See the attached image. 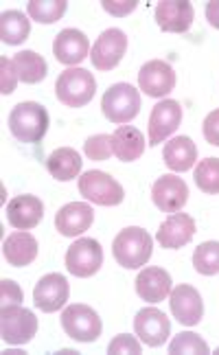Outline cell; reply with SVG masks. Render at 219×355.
Returning a JSON list of instances; mask_svg holds the SVG:
<instances>
[{
    "mask_svg": "<svg viewBox=\"0 0 219 355\" xmlns=\"http://www.w3.org/2000/svg\"><path fill=\"white\" fill-rule=\"evenodd\" d=\"M152 252H154V239L141 226L123 228L112 241L114 261L125 270L143 268L152 259Z\"/></svg>",
    "mask_w": 219,
    "mask_h": 355,
    "instance_id": "6da1fadb",
    "label": "cell"
},
{
    "mask_svg": "<svg viewBox=\"0 0 219 355\" xmlns=\"http://www.w3.org/2000/svg\"><path fill=\"white\" fill-rule=\"evenodd\" d=\"M9 130L20 143H40L49 132V112L37 101H22L9 112Z\"/></svg>",
    "mask_w": 219,
    "mask_h": 355,
    "instance_id": "7a4b0ae2",
    "label": "cell"
},
{
    "mask_svg": "<svg viewBox=\"0 0 219 355\" xmlns=\"http://www.w3.org/2000/svg\"><path fill=\"white\" fill-rule=\"evenodd\" d=\"M97 92V79L86 68H68L55 81V94L66 107H84Z\"/></svg>",
    "mask_w": 219,
    "mask_h": 355,
    "instance_id": "3957f363",
    "label": "cell"
},
{
    "mask_svg": "<svg viewBox=\"0 0 219 355\" xmlns=\"http://www.w3.org/2000/svg\"><path fill=\"white\" fill-rule=\"evenodd\" d=\"M101 110L107 121L116 123V125H125L141 112V94L132 84L121 81V84L110 86L103 92Z\"/></svg>",
    "mask_w": 219,
    "mask_h": 355,
    "instance_id": "277c9868",
    "label": "cell"
},
{
    "mask_svg": "<svg viewBox=\"0 0 219 355\" xmlns=\"http://www.w3.org/2000/svg\"><path fill=\"white\" fill-rule=\"evenodd\" d=\"M79 196H84L88 202L99 204V207H116L125 198L121 182L105 171H86L79 175Z\"/></svg>",
    "mask_w": 219,
    "mask_h": 355,
    "instance_id": "5b68a950",
    "label": "cell"
},
{
    "mask_svg": "<svg viewBox=\"0 0 219 355\" xmlns=\"http://www.w3.org/2000/svg\"><path fill=\"white\" fill-rule=\"evenodd\" d=\"M37 334V318L31 309L20 305H7L0 311V336L7 345L20 347L31 343Z\"/></svg>",
    "mask_w": 219,
    "mask_h": 355,
    "instance_id": "8992f818",
    "label": "cell"
},
{
    "mask_svg": "<svg viewBox=\"0 0 219 355\" xmlns=\"http://www.w3.org/2000/svg\"><path fill=\"white\" fill-rule=\"evenodd\" d=\"M62 327L68 338L77 340V343H94L99 340L103 324L99 313L88 305H68L62 311Z\"/></svg>",
    "mask_w": 219,
    "mask_h": 355,
    "instance_id": "52a82bcc",
    "label": "cell"
},
{
    "mask_svg": "<svg viewBox=\"0 0 219 355\" xmlns=\"http://www.w3.org/2000/svg\"><path fill=\"white\" fill-rule=\"evenodd\" d=\"M103 266V250L101 243L92 237H81L66 250V270L77 279H88L97 275Z\"/></svg>",
    "mask_w": 219,
    "mask_h": 355,
    "instance_id": "ba28073f",
    "label": "cell"
},
{
    "mask_svg": "<svg viewBox=\"0 0 219 355\" xmlns=\"http://www.w3.org/2000/svg\"><path fill=\"white\" fill-rule=\"evenodd\" d=\"M125 51H128V35L121 29H105L90 51V62L97 71L107 73L121 64Z\"/></svg>",
    "mask_w": 219,
    "mask_h": 355,
    "instance_id": "9c48e42d",
    "label": "cell"
},
{
    "mask_svg": "<svg viewBox=\"0 0 219 355\" xmlns=\"http://www.w3.org/2000/svg\"><path fill=\"white\" fill-rule=\"evenodd\" d=\"M182 123V107L173 99H162L154 105L152 114H149V147H156L164 143L169 136L180 128Z\"/></svg>",
    "mask_w": 219,
    "mask_h": 355,
    "instance_id": "30bf717a",
    "label": "cell"
},
{
    "mask_svg": "<svg viewBox=\"0 0 219 355\" xmlns=\"http://www.w3.org/2000/svg\"><path fill=\"white\" fill-rule=\"evenodd\" d=\"M134 331L139 340L147 347H162L167 343L171 334V322L167 313L156 309V307H145L136 313L134 318Z\"/></svg>",
    "mask_w": 219,
    "mask_h": 355,
    "instance_id": "8fae6325",
    "label": "cell"
},
{
    "mask_svg": "<svg viewBox=\"0 0 219 355\" xmlns=\"http://www.w3.org/2000/svg\"><path fill=\"white\" fill-rule=\"evenodd\" d=\"M169 305H171V313L173 318L184 324V327H195L200 324L202 316H204V303L200 292L193 288V285H177L175 290H171L169 294Z\"/></svg>",
    "mask_w": 219,
    "mask_h": 355,
    "instance_id": "7c38bea8",
    "label": "cell"
},
{
    "mask_svg": "<svg viewBox=\"0 0 219 355\" xmlns=\"http://www.w3.org/2000/svg\"><path fill=\"white\" fill-rule=\"evenodd\" d=\"M68 294H71V285H68L66 277L58 275V272H51V275L42 277L35 283L33 303L44 313H53L66 305Z\"/></svg>",
    "mask_w": 219,
    "mask_h": 355,
    "instance_id": "4fadbf2b",
    "label": "cell"
},
{
    "mask_svg": "<svg viewBox=\"0 0 219 355\" xmlns=\"http://www.w3.org/2000/svg\"><path fill=\"white\" fill-rule=\"evenodd\" d=\"M139 88L149 94V97H167V94L175 88V71L171 64L162 60H152L143 64L139 73Z\"/></svg>",
    "mask_w": 219,
    "mask_h": 355,
    "instance_id": "5bb4252c",
    "label": "cell"
},
{
    "mask_svg": "<svg viewBox=\"0 0 219 355\" xmlns=\"http://www.w3.org/2000/svg\"><path fill=\"white\" fill-rule=\"evenodd\" d=\"M152 200L154 204L164 213H177L184 209L189 200V187L182 178L177 175H160L152 187Z\"/></svg>",
    "mask_w": 219,
    "mask_h": 355,
    "instance_id": "9a60e30c",
    "label": "cell"
},
{
    "mask_svg": "<svg viewBox=\"0 0 219 355\" xmlns=\"http://www.w3.org/2000/svg\"><path fill=\"white\" fill-rule=\"evenodd\" d=\"M195 18L193 5L186 0H162L156 5V22L167 33H186Z\"/></svg>",
    "mask_w": 219,
    "mask_h": 355,
    "instance_id": "2e32d148",
    "label": "cell"
},
{
    "mask_svg": "<svg viewBox=\"0 0 219 355\" xmlns=\"http://www.w3.org/2000/svg\"><path fill=\"white\" fill-rule=\"evenodd\" d=\"M90 53V40L79 29H64L53 42V55L60 64L75 66L81 64Z\"/></svg>",
    "mask_w": 219,
    "mask_h": 355,
    "instance_id": "e0dca14e",
    "label": "cell"
},
{
    "mask_svg": "<svg viewBox=\"0 0 219 355\" xmlns=\"http://www.w3.org/2000/svg\"><path fill=\"white\" fill-rule=\"evenodd\" d=\"M193 237H195V220L186 213H173L160 224L156 233L158 243L167 250L182 248Z\"/></svg>",
    "mask_w": 219,
    "mask_h": 355,
    "instance_id": "ac0fdd59",
    "label": "cell"
},
{
    "mask_svg": "<svg viewBox=\"0 0 219 355\" xmlns=\"http://www.w3.org/2000/svg\"><path fill=\"white\" fill-rule=\"evenodd\" d=\"M94 222V211L86 202H68L55 215V228L60 230L64 237H79Z\"/></svg>",
    "mask_w": 219,
    "mask_h": 355,
    "instance_id": "d6986e66",
    "label": "cell"
},
{
    "mask_svg": "<svg viewBox=\"0 0 219 355\" xmlns=\"http://www.w3.org/2000/svg\"><path fill=\"white\" fill-rule=\"evenodd\" d=\"M44 217V202L35 196H16L7 204V220L18 230L35 228Z\"/></svg>",
    "mask_w": 219,
    "mask_h": 355,
    "instance_id": "ffe728a7",
    "label": "cell"
},
{
    "mask_svg": "<svg viewBox=\"0 0 219 355\" xmlns=\"http://www.w3.org/2000/svg\"><path fill=\"white\" fill-rule=\"evenodd\" d=\"M136 294L147 303H162L171 294V275L162 268H145L136 277Z\"/></svg>",
    "mask_w": 219,
    "mask_h": 355,
    "instance_id": "44dd1931",
    "label": "cell"
},
{
    "mask_svg": "<svg viewBox=\"0 0 219 355\" xmlns=\"http://www.w3.org/2000/svg\"><path fill=\"white\" fill-rule=\"evenodd\" d=\"M3 254L13 268H24L31 266L37 257V239L29 233V230H18L11 233L3 243Z\"/></svg>",
    "mask_w": 219,
    "mask_h": 355,
    "instance_id": "7402d4cb",
    "label": "cell"
},
{
    "mask_svg": "<svg viewBox=\"0 0 219 355\" xmlns=\"http://www.w3.org/2000/svg\"><path fill=\"white\" fill-rule=\"evenodd\" d=\"M162 158L171 171H189L198 160V147L189 136H175L164 145Z\"/></svg>",
    "mask_w": 219,
    "mask_h": 355,
    "instance_id": "603a6c76",
    "label": "cell"
},
{
    "mask_svg": "<svg viewBox=\"0 0 219 355\" xmlns=\"http://www.w3.org/2000/svg\"><path fill=\"white\" fill-rule=\"evenodd\" d=\"M112 152L123 162L139 160L145 152V136L132 125H121L112 134Z\"/></svg>",
    "mask_w": 219,
    "mask_h": 355,
    "instance_id": "cb8c5ba5",
    "label": "cell"
},
{
    "mask_svg": "<svg viewBox=\"0 0 219 355\" xmlns=\"http://www.w3.org/2000/svg\"><path fill=\"white\" fill-rule=\"evenodd\" d=\"M81 156L77 149L73 147H60L46 158V169L49 173L60 182H68V180H75L81 173Z\"/></svg>",
    "mask_w": 219,
    "mask_h": 355,
    "instance_id": "d4e9b609",
    "label": "cell"
},
{
    "mask_svg": "<svg viewBox=\"0 0 219 355\" xmlns=\"http://www.w3.org/2000/svg\"><path fill=\"white\" fill-rule=\"evenodd\" d=\"M31 33V20L26 18V13L18 9H9L0 13V40L5 44L18 46L22 44Z\"/></svg>",
    "mask_w": 219,
    "mask_h": 355,
    "instance_id": "484cf974",
    "label": "cell"
},
{
    "mask_svg": "<svg viewBox=\"0 0 219 355\" xmlns=\"http://www.w3.org/2000/svg\"><path fill=\"white\" fill-rule=\"evenodd\" d=\"M13 66H16L18 79L24 81V84H40L44 77L49 66L44 62V58L35 51H20L13 55Z\"/></svg>",
    "mask_w": 219,
    "mask_h": 355,
    "instance_id": "4316f807",
    "label": "cell"
},
{
    "mask_svg": "<svg viewBox=\"0 0 219 355\" xmlns=\"http://www.w3.org/2000/svg\"><path fill=\"white\" fill-rule=\"evenodd\" d=\"M66 9H68L66 0H31V3L26 5L29 18L40 24H53V22L62 20Z\"/></svg>",
    "mask_w": 219,
    "mask_h": 355,
    "instance_id": "83f0119b",
    "label": "cell"
},
{
    "mask_svg": "<svg viewBox=\"0 0 219 355\" xmlns=\"http://www.w3.org/2000/svg\"><path fill=\"white\" fill-rule=\"evenodd\" d=\"M193 266L200 275H219V241H204L193 252Z\"/></svg>",
    "mask_w": 219,
    "mask_h": 355,
    "instance_id": "f1b7e54d",
    "label": "cell"
},
{
    "mask_svg": "<svg viewBox=\"0 0 219 355\" xmlns=\"http://www.w3.org/2000/svg\"><path fill=\"white\" fill-rule=\"evenodd\" d=\"M193 178L200 191H204V193H209V196H217L219 193V158L200 160Z\"/></svg>",
    "mask_w": 219,
    "mask_h": 355,
    "instance_id": "f546056e",
    "label": "cell"
},
{
    "mask_svg": "<svg viewBox=\"0 0 219 355\" xmlns=\"http://www.w3.org/2000/svg\"><path fill=\"white\" fill-rule=\"evenodd\" d=\"M169 353L171 355H180V353H189V355H207L211 353L209 345L204 343V340L193 334V331H182V334H177L173 340H171V345H169Z\"/></svg>",
    "mask_w": 219,
    "mask_h": 355,
    "instance_id": "4dcf8cb0",
    "label": "cell"
},
{
    "mask_svg": "<svg viewBox=\"0 0 219 355\" xmlns=\"http://www.w3.org/2000/svg\"><path fill=\"white\" fill-rule=\"evenodd\" d=\"M84 154L90 160H107L112 156V136L110 134H94L84 143Z\"/></svg>",
    "mask_w": 219,
    "mask_h": 355,
    "instance_id": "1f68e13d",
    "label": "cell"
},
{
    "mask_svg": "<svg viewBox=\"0 0 219 355\" xmlns=\"http://www.w3.org/2000/svg\"><path fill=\"white\" fill-rule=\"evenodd\" d=\"M107 353L110 355H141L143 347H141V340H136L130 334H121L116 336L112 343L107 345Z\"/></svg>",
    "mask_w": 219,
    "mask_h": 355,
    "instance_id": "d6a6232c",
    "label": "cell"
},
{
    "mask_svg": "<svg viewBox=\"0 0 219 355\" xmlns=\"http://www.w3.org/2000/svg\"><path fill=\"white\" fill-rule=\"evenodd\" d=\"M16 84H18V73L16 66H13V60L0 58V92L11 94L16 90Z\"/></svg>",
    "mask_w": 219,
    "mask_h": 355,
    "instance_id": "836d02e7",
    "label": "cell"
},
{
    "mask_svg": "<svg viewBox=\"0 0 219 355\" xmlns=\"http://www.w3.org/2000/svg\"><path fill=\"white\" fill-rule=\"evenodd\" d=\"M0 300H3V307L7 305H20L22 300V290L16 281L3 279L0 281Z\"/></svg>",
    "mask_w": 219,
    "mask_h": 355,
    "instance_id": "e575fe53",
    "label": "cell"
},
{
    "mask_svg": "<svg viewBox=\"0 0 219 355\" xmlns=\"http://www.w3.org/2000/svg\"><path fill=\"white\" fill-rule=\"evenodd\" d=\"M136 5H139L136 0H103V3H101V7L114 18L128 16V13H132L136 9Z\"/></svg>",
    "mask_w": 219,
    "mask_h": 355,
    "instance_id": "d590c367",
    "label": "cell"
},
{
    "mask_svg": "<svg viewBox=\"0 0 219 355\" xmlns=\"http://www.w3.org/2000/svg\"><path fill=\"white\" fill-rule=\"evenodd\" d=\"M202 132H204V139H207V143L219 147V107L204 119Z\"/></svg>",
    "mask_w": 219,
    "mask_h": 355,
    "instance_id": "8d00e7d4",
    "label": "cell"
},
{
    "mask_svg": "<svg viewBox=\"0 0 219 355\" xmlns=\"http://www.w3.org/2000/svg\"><path fill=\"white\" fill-rule=\"evenodd\" d=\"M207 20L211 22V26L219 29V0H211L207 5Z\"/></svg>",
    "mask_w": 219,
    "mask_h": 355,
    "instance_id": "74e56055",
    "label": "cell"
}]
</instances>
